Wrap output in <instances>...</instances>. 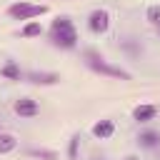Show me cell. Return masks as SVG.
<instances>
[{"mask_svg":"<svg viewBox=\"0 0 160 160\" xmlns=\"http://www.w3.org/2000/svg\"><path fill=\"white\" fill-rule=\"evenodd\" d=\"M0 75H2L5 80H12V82H20V80L25 78V72H22L15 62H5V65H2V70H0Z\"/></svg>","mask_w":160,"mask_h":160,"instance_id":"cell-10","label":"cell"},{"mask_svg":"<svg viewBox=\"0 0 160 160\" xmlns=\"http://www.w3.org/2000/svg\"><path fill=\"white\" fill-rule=\"evenodd\" d=\"M85 65L90 68V70H95V72H100V75H108V78H118V80H130V72L128 70H122V68H118V65H110L100 52H95V50H85Z\"/></svg>","mask_w":160,"mask_h":160,"instance_id":"cell-2","label":"cell"},{"mask_svg":"<svg viewBox=\"0 0 160 160\" xmlns=\"http://www.w3.org/2000/svg\"><path fill=\"white\" fill-rule=\"evenodd\" d=\"M18 148V138L12 132H0V155H8Z\"/></svg>","mask_w":160,"mask_h":160,"instance_id":"cell-11","label":"cell"},{"mask_svg":"<svg viewBox=\"0 0 160 160\" xmlns=\"http://www.w3.org/2000/svg\"><path fill=\"white\" fill-rule=\"evenodd\" d=\"M78 150H80V132L70 135V142H68V158H70V160H78Z\"/></svg>","mask_w":160,"mask_h":160,"instance_id":"cell-14","label":"cell"},{"mask_svg":"<svg viewBox=\"0 0 160 160\" xmlns=\"http://www.w3.org/2000/svg\"><path fill=\"white\" fill-rule=\"evenodd\" d=\"M135 142H138L140 150H158L160 148V130H152V128L140 130L138 138H135Z\"/></svg>","mask_w":160,"mask_h":160,"instance_id":"cell-6","label":"cell"},{"mask_svg":"<svg viewBox=\"0 0 160 160\" xmlns=\"http://www.w3.org/2000/svg\"><path fill=\"white\" fill-rule=\"evenodd\" d=\"M158 118V108L152 105V102H142V105H138L135 110H132V120L135 122H150V120H155Z\"/></svg>","mask_w":160,"mask_h":160,"instance_id":"cell-7","label":"cell"},{"mask_svg":"<svg viewBox=\"0 0 160 160\" xmlns=\"http://www.w3.org/2000/svg\"><path fill=\"white\" fill-rule=\"evenodd\" d=\"M158 35H160V28H158Z\"/></svg>","mask_w":160,"mask_h":160,"instance_id":"cell-19","label":"cell"},{"mask_svg":"<svg viewBox=\"0 0 160 160\" xmlns=\"http://www.w3.org/2000/svg\"><path fill=\"white\" fill-rule=\"evenodd\" d=\"M78 30H75V22L68 18V15H60L52 20L50 25V42L60 50H72L78 48Z\"/></svg>","mask_w":160,"mask_h":160,"instance_id":"cell-1","label":"cell"},{"mask_svg":"<svg viewBox=\"0 0 160 160\" xmlns=\"http://www.w3.org/2000/svg\"><path fill=\"white\" fill-rule=\"evenodd\" d=\"M122 50L130 52V55H140V52H142V45H138L132 38H128V40H122Z\"/></svg>","mask_w":160,"mask_h":160,"instance_id":"cell-16","label":"cell"},{"mask_svg":"<svg viewBox=\"0 0 160 160\" xmlns=\"http://www.w3.org/2000/svg\"><path fill=\"white\" fill-rule=\"evenodd\" d=\"M25 78H28L30 82H35V85H55V82L60 80V75H58V72H38V70L28 72Z\"/></svg>","mask_w":160,"mask_h":160,"instance_id":"cell-9","label":"cell"},{"mask_svg":"<svg viewBox=\"0 0 160 160\" xmlns=\"http://www.w3.org/2000/svg\"><path fill=\"white\" fill-rule=\"evenodd\" d=\"M15 115L18 118H22V120H30V118H35V115H40V105H38V100H32V98H20V100H15Z\"/></svg>","mask_w":160,"mask_h":160,"instance_id":"cell-5","label":"cell"},{"mask_svg":"<svg viewBox=\"0 0 160 160\" xmlns=\"http://www.w3.org/2000/svg\"><path fill=\"white\" fill-rule=\"evenodd\" d=\"M145 20H148L150 25L160 28V5H148V10H145Z\"/></svg>","mask_w":160,"mask_h":160,"instance_id":"cell-13","label":"cell"},{"mask_svg":"<svg viewBox=\"0 0 160 160\" xmlns=\"http://www.w3.org/2000/svg\"><path fill=\"white\" fill-rule=\"evenodd\" d=\"M28 155H32V158H42V160H58V152H55V150H45V148H32Z\"/></svg>","mask_w":160,"mask_h":160,"instance_id":"cell-15","label":"cell"},{"mask_svg":"<svg viewBox=\"0 0 160 160\" xmlns=\"http://www.w3.org/2000/svg\"><path fill=\"white\" fill-rule=\"evenodd\" d=\"M125 160H138V158H132V155H130V158H125Z\"/></svg>","mask_w":160,"mask_h":160,"instance_id":"cell-17","label":"cell"},{"mask_svg":"<svg viewBox=\"0 0 160 160\" xmlns=\"http://www.w3.org/2000/svg\"><path fill=\"white\" fill-rule=\"evenodd\" d=\"M90 132H92V138H98V140H108V138H112V132H115V122H112V120H98Z\"/></svg>","mask_w":160,"mask_h":160,"instance_id":"cell-8","label":"cell"},{"mask_svg":"<svg viewBox=\"0 0 160 160\" xmlns=\"http://www.w3.org/2000/svg\"><path fill=\"white\" fill-rule=\"evenodd\" d=\"M88 30L92 35H105L110 30V12L102 10V8H95L90 15H88Z\"/></svg>","mask_w":160,"mask_h":160,"instance_id":"cell-4","label":"cell"},{"mask_svg":"<svg viewBox=\"0 0 160 160\" xmlns=\"http://www.w3.org/2000/svg\"><path fill=\"white\" fill-rule=\"evenodd\" d=\"M20 35H22V38H38V35H42V28H40V22H38V20H30V22H25V25H22Z\"/></svg>","mask_w":160,"mask_h":160,"instance_id":"cell-12","label":"cell"},{"mask_svg":"<svg viewBox=\"0 0 160 160\" xmlns=\"http://www.w3.org/2000/svg\"><path fill=\"white\" fill-rule=\"evenodd\" d=\"M45 12H48V5H38V2H28V0L12 2L8 8V15L12 20H25V22H30V20H35V18L45 15Z\"/></svg>","mask_w":160,"mask_h":160,"instance_id":"cell-3","label":"cell"},{"mask_svg":"<svg viewBox=\"0 0 160 160\" xmlns=\"http://www.w3.org/2000/svg\"><path fill=\"white\" fill-rule=\"evenodd\" d=\"M92 160H108V158H92Z\"/></svg>","mask_w":160,"mask_h":160,"instance_id":"cell-18","label":"cell"}]
</instances>
